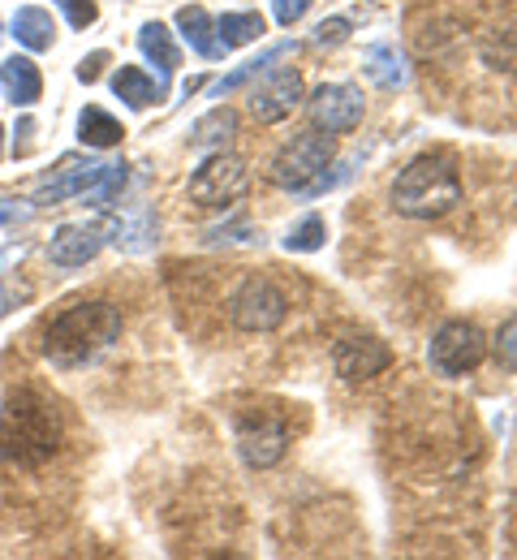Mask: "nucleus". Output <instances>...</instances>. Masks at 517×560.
I'll list each match as a JSON object with an SVG mask.
<instances>
[{
  "instance_id": "dca6fc26",
  "label": "nucleus",
  "mask_w": 517,
  "mask_h": 560,
  "mask_svg": "<svg viewBox=\"0 0 517 560\" xmlns=\"http://www.w3.org/2000/svg\"><path fill=\"white\" fill-rule=\"evenodd\" d=\"M13 31V39L26 48V52H48L52 48V39H57V26H52V13L48 9H39V4H22L17 13H13V22H9Z\"/></svg>"
},
{
  "instance_id": "f03ea898",
  "label": "nucleus",
  "mask_w": 517,
  "mask_h": 560,
  "mask_svg": "<svg viewBox=\"0 0 517 560\" xmlns=\"http://www.w3.org/2000/svg\"><path fill=\"white\" fill-rule=\"evenodd\" d=\"M121 337V311L113 302H74L44 328V358L61 371L95 362Z\"/></svg>"
},
{
  "instance_id": "0eeeda50",
  "label": "nucleus",
  "mask_w": 517,
  "mask_h": 560,
  "mask_svg": "<svg viewBox=\"0 0 517 560\" xmlns=\"http://www.w3.org/2000/svg\"><path fill=\"white\" fill-rule=\"evenodd\" d=\"M483 358H487V337L466 319H448L427 346V362L444 380H457V375L474 371Z\"/></svg>"
},
{
  "instance_id": "412c9836",
  "label": "nucleus",
  "mask_w": 517,
  "mask_h": 560,
  "mask_svg": "<svg viewBox=\"0 0 517 560\" xmlns=\"http://www.w3.org/2000/svg\"><path fill=\"white\" fill-rule=\"evenodd\" d=\"M155 237H160V224H155L151 208L126 211V215H117V224H113V242H117L121 250H148Z\"/></svg>"
},
{
  "instance_id": "5701e85b",
  "label": "nucleus",
  "mask_w": 517,
  "mask_h": 560,
  "mask_svg": "<svg viewBox=\"0 0 517 560\" xmlns=\"http://www.w3.org/2000/svg\"><path fill=\"white\" fill-rule=\"evenodd\" d=\"M216 35H221L224 52H233L242 44L263 39L268 35V22H263V13H224L221 22H216Z\"/></svg>"
},
{
  "instance_id": "cd10ccee",
  "label": "nucleus",
  "mask_w": 517,
  "mask_h": 560,
  "mask_svg": "<svg viewBox=\"0 0 517 560\" xmlns=\"http://www.w3.org/2000/svg\"><path fill=\"white\" fill-rule=\"evenodd\" d=\"M496 358H501L505 371H517V315L505 319V328H501V337H496Z\"/></svg>"
},
{
  "instance_id": "1a4fd4ad",
  "label": "nucleus",
  "mask_w": 517,
  "mask_h": 560,
  "mask_svg": "<svg viewBox=\"0 0 517 560\" xmlns=\"http://www.w3.org/2000/svg\"><path fill=\"white\" fill-rule=\"evenodd\" d=\"M306 113H310V126L315 130H324V135H350V130H359L367 104H363V91L354 82H324L306 100Z\"/></svg>"
},
{
  "instance_id": "9d476101",
  "label": "nucleus",
  "mask_w": 517,
  "mask_h": 560,
  "mask_svg": "<svg viewBox=\"0 0 517 560\" xmlns=\"http://www.w3.org/2000/svg\"><path fill=\"white\" fill-rule=\"evenodd\" d=\"M297 104H302V73L294 66H268L259 73V86L250 91V113L259 126L285 121Z\"/></svg>"
},
{
  "instance_id": "c85d7f7f",
  "label": "nucleus",
  "mask_w": 517,
  "mask_h": 560,
  "mask_svg": "<svg viewBox=\"0 0 517 560\" xmlns=\"http://www.w3.org/2000/svg\"><path fill=\"white\" fill-rule=\"evenodd\" d=\"M57 4L66 9V18H70V26H74V31H86V26L95 22V13H99V9H95V0H57Z\"/></svg>"
},
{
  "instance_id": "6ab92c4d",
  "label": "nucleus",
  "mask_w": 517,
  "mask_h": 560,
  "mask_svg": "<svg viewBox=\"0 0 517 560\" xmlns=\"http://www.w3.org/2000/svg\"><path fill=\"white\" fill-rule=\"evenodd\" d=\"M363 70L375 86H384V91H397V86H406V57L392 48V44H371L367 52H363Z\"/></svg>"
},
{
  "instance_id": "9b49d317",
  "label": "nucleus",
  "mask_w": 517,
  "mask_h": 560,
  "mask_svg": "<svg viewBox=\"0 0 517 560\" xmlns=\"http://www.w3.org/2000/svg\"><path fill=\"white\" fill-rule=\"evenodd\" d=\"M388 362H392V350H388L379 337L354 332V337H341V341L332 346V366H337V375L350 380V384L375 380L379 371H388Z\"/></svg>"
},
{
  "instance_id": "4be33fe9",
  "label": "nucleus",
  "mask_w": 517,
  "mask_h": 560,
  "mask_svg": "<svg viewBox=\"0 0 517 560\" xmlns=\"http://www.w3.org/2000/svg\"><path fill=\"white\" fill-rule=\"evenodd\" d=\"M78 139L86 142V147H117V142L126 139V126H121L113 113L86 104L82 117H78Z\"/></svg>"
},
{
  "instance_id": "2f4dec72",
  "label": "nucleus",
  "mask_w": 517,
  "mask_h": 560,
  "mask_svg": "<svg viewBox=\"0 0 517 560\" xmlns=\"http://www.w3.org/2000/svg\"><path fill=\"white\" fill-rule=\"evenodd\" d=\"M104 66H108V52H91L86 61H78V78H82V82H95Z\"/></svg>"
},
{
  "instance_id": "393cba45",
  "label": "nucleus",
  "mask_w": 517,
  "mask_h": 560,
  "mask_svg": "<svg viewBox=\"0 0 517 560\" xmlns=\"http://www.w3.org/2000/svg\"><path fill=\"white\" fill-rule=\"evenodd\" d=\"M126 160H113V164H104L99 168V177L91 182V190L82 195V203H91V208H113L117 203V195L126 190Z\"/></svg>"
},
{
  "instance_id": "f257e3e1",
  "label": "nucleus",
  "mask_w": 517,
  "mask_h": 560,
  "mask_svg": "<svg viewBox=\"0 0 517 560\" xmlns=\"http://www.w3.org/2000/svg\"><path fill=\"white\" fill-rule=\"evenodd\" d=\"M61 448V415L35 388H13L0 410V462L35 470Z\"/></svg>"
},
{
  "instance_id": "4468645a",
  "label": "nucleus",
  "mask_w": 517,
  "mask_h": 560,
  "mask_svg": "<svg viewBox=\"0 0 517 560\" xmlns=\"http://www.w3.org/2000/svg\"><path fill=\"white\" fill-rule=\"evenodd\" d=\"M177 31H181V39H186L203 61H221L224 57L216 22H212V13H208L203 4H181V9H177Z\"/></svg>"
},
{
  "instance_id": "2eb2a0df",
  "label": "nucleus",
  "mask_w": 517,
  "mask_h": 560,
  "mask_svg": "<svg viewBox=\"0 0 517 560\" xmlns=\"http://www.w3.org/2000/svg\"><path fill=\"white\" fill-rule=\"evenodd\" d=\"M0 86H4L13 108H31L44 95V78H39V66L31 57H4L0 61Z\"/></svg>"
},
{
  "instance_id": "6e6552de",
  "label": "nucleus",
  "mask_w": 517,
  "mask_h": 560,
  "mask_svg": "<svg viewBox=\"0 0 517 560\" xmlns=\"http://www.w3.org/2000/svg\"><path fill=\"white\" fill-rule=\"evenodd\" d=\"M237 453L250 470H272L290 453V427L263 410H246L237 419Z\"/></svg>"
},
{
  "instance_id": "72a5a7b5",
  "label": "nucleus",
  "mask_w": 517,
  "mask_h": 560,
  "mask_svg": "<svg viewBox=\"0 0 517 560\" xmlns=\"http://www.w3.org/2000/svg\"><path fill=\"white\" fill-rule=\"evenodd\" d=\"M0 155H4V126H0Z\"/></svg>"
},
{
  "instance_id": "7ed1b4c3",
  "label": "nucleus",
  "mask_w": 517,
  "mask_h": 560,
  "mask_svg": "<svg viewBox=\"0 0 517 560\" xmlns=\"http://www.w3.org/2000/svg\"><path fill=\"white\" fill-rule=\"evenodd\" d=\"M457 203H461V173L444 151L414 155L392 182V208L410 220H440Z\"/></svg>"
},
{
  "instance_id": "ddd939ff",
  "label": "nucleus",
  "mask_w": 517,
  "mask_h": 560,
  "mask_svg": "<svg viewBox=\"0 0 517 560\" xmlns=\"http://www.w3.org/2000/svg\"><path fill=\"white\" fill-rule=\"evenodd\" d=\"M104 250V229L99 224H61L48 242V259L57 268H86Z\"/></svg>"
},
{
  "instance_id": "423d86ee",
  "label": "nucleus",
  "mask_w": 517,
  "mask_h": 560,
  "mask_svg": "<svg viewBox=\"0 0 517 560\" xmlns=\"http://www.w3.org/2000/svg\"><path fill=\"white\" fill-rule=\"evenodd\" d=\"M285 315H290V298L268 277H246L228 298V319L242 332H272L285 324Z\"/></svg>"
},
{
  "instance_id": "20e7f679",
  "label": "nucleus",
  "mask_w": 517,
  "mask_h": 560,
  "mask_svg": "<svg viewBox=\"0 0 517 560\" xmlns=\"http://www.w3.org/2000/svg\"><path fill=\"white\" fill-rule=\"evenodd\" d=\"M337 160V142L332 135H324V130H302L294 139L281 147V155L272 160V182L281 186V190H306L315 177H324L328 173V164Z\"/></svg>"
},
{
  "instance_id": "bb28decb",
  "label": "nucleus",
  "mask_w": 517,
  "mask_h": 560,
  "mask_svg": "<svg viewBox=\"0 0 517 560\" xmlns=\"http://www.w3.org/2000/svg\"><path fill=\"white\" fill-rule=\"evenodd\" d=\"M345 39H350V18H324V22L315 26V35H310L315 48H337V44H345Z\"/></svg>"
},
{
  "instance_id": "7c9ffc66",
  "label": "nucleus",
  "mask_w": 517,
  "mask_h": 560,
  "mask_svg": "<svg viewBox=\"0 0 517 560\" xmlns=\"http://www.w3.org/2000/svg\"><path fill=\"white\" fill-rule=\"evenodd\" d=\"M246 237H255V229H250L246 220H237V224H228V229H212V233H208V242H246Z\"/></svg>"
},
{
  "instance_id": "c756f323",
  "label": "nucleus",
  "mask_w": 517,
  "mask_h": 560,
  "mask_svg": "<svg viewBox=\"0 0 517 560\" xmlns=\"http://www.w3.org/2000/svg\"><path fill=\"white\" fill-rule=\"evenodd\" d=\"M310 4L315 0H272V13H277L281 26H294V22H302L310 13Z\"/></svg>"
},
{
  "instance_id": "a211bd4d",
  "label": "nucleus",
  "mask_w": 517,
  "mask_h": 560,
  "mask_svg": "<svg viewBox=\"0 0 517 560\" xmlns=\"http://www.w3.org/2000/svg\"><path fill=\"white\" fill-rule=\"evenodd\" d=\"M139 48H143V57H148L151 66L160 70V78L168 82L177 66H181V52H177V44H173V31L164 26V22H143V31H139Z\"/></svg>"
},
{
  "instance_id": "f8f14e48",
  "label": "nucleus",
  "mask_w": 517,
  "mask_h": 560,
  "mask_svg": "<svg viewBox=\"0 0 517 560\" xmlns=\"http://www.w3.org/2000/svg\"><path fill=\"white\" fill-rule=\"evenodd\" d=\"M99 168H104V164H95V160L66 155V160L57 164V177H48V182L39 186L35 203H39V208H52V203H66V199H82V195L91 190V182L99 177Z\"/></svg>"
},
{
  "instance_id": "f3484780",
  "label": "nucleus",
  "mask_w": 517,
  "mask_h": 560,
  "mask_svg": "<svg viewBox=\"0 0 517 560\" xmlns=\"http://www.w3.org/2000/svg\"><path fill=\"white\" fill-rule=\"evenodd\" d=\"M113 91H117L130 108H151V104H160V100L168 95V82H164V78H151V73L139 70V66H121V70L113 73Z\"/></svg>"
},
{
  "instance_id": "a878e982",
  "label": "nucleus",
  "mask_w": 517,
  "mask_h": 560,
  "mask_svg": "<svg viewBox=\"0 0 517 560\" xmlns=\"http://www.w3.org/2000/svg\"><path fill=\"white\" fill-rule=\"evenodd\" d=\"M324 237H328V224H324V215H302L294 229H290V237H285V250L290 255H310V250H319L324 246Z\"/></svg>"
},
{
  "instance_id": "aec40b11",
  "label": "nucleus",
  "mask_w": 517,
  "mask_h": 560,
  "mask_svg": "<svg viewBox=\"0 0 517 560\" xmlns=\"http://www.w3.org/2000/svg\"><path fill=\"white\" fill-rule=\"evenodd\" d=\"M233 135H237V113L228 104H221V108H212L195 121L190 142H195V151H224L233 142Z\"/></svg>"
},
{
  "instance_id": "39448f33",
  "label": "nucleus",
  "mask_w": 517,
  "mask_h": 560,
  "mask_svg": "<svg viewBox=\"0 0 517 560\" xmlns=\"http://www.w3.org/2000/svg\"><path fill=\"white\" fill-rule=\"evenodd\" d=\"M246 190H250V168H246V160H237L228 151H212L190 177V203L208 211L237 203Z\"/></svg>"
},
{
  "instance_id": "b1692460",
  "label": "nucleus",
  "mask_w": 517,
  "mask_h": 560,
  "mask_svg": "<svg viewBox=\"0 0 517 560\" xmlns=\"http://www.w3.org/2000/svg\"><path fill=\"white\" fill-rule=\"evenodd\" d=\"M294 52H297V44H294V39H285V44H277V48H268L263 57H250L246 66H237V70L228 73V78H221V82L212 86V95H228V91H237V86H246L250 78H259V73L268 70V66H277L281 57H294Z\"/></svg>"
},
{
  "instance_id": "473e14b6",
  "label": "nucleus",
  "mask_w": 517,
  "mask_h": 560,
  "mask_svg": "<svg viewBox=\"0 0 517 560\" xmlns=\"http://www.w3.org/2000/svg\"><path fill=\"white\" fill-rule=\"evenodd\" d=\"M17 215H22V208H17L13 199H0V224H13Z\"/></svg>"
}]
</instances>
